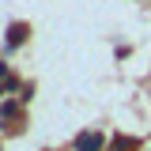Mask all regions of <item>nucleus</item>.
<instances>
[{"label":"nucleus","mask_w":151,"mask_h":151,"mask_svg":"<svg viewBox=\"0 0 151 151\" xmlns=\"http://www.w3.org/2000/svg\"><path fill=\"white\" fill-rule=\"evenodd\" d=\"M102 147V136L98 132H83L79 140H76V151H98Z\"/></svg>","instance_id":"obj_1"},{"label":"nucleus","mask_w":151,"mask_h":151,"mask_svg":"<svg viewBox=\"0 0 151 151\" xmlns=\"http://www.w3.org/2000/svg\"><path fill=\"white\" fill-rule=\"evenodd\" d=\"M23 34H27V27H23V23H15V27H12V34H8V42H12V45H19V42H23Z\"/></svg>","instance_id":"obj_2"}]
</instances>
